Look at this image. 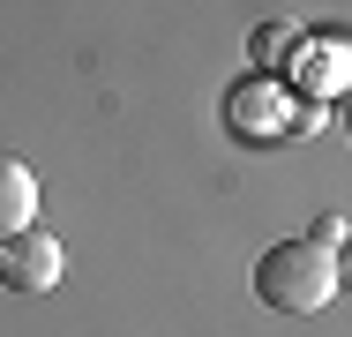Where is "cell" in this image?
I'll return each instance as SVG.
<instances>
[{"label":"cell","instance_id":"4","mask_svg":"<svg viewBox=\"0 0 352 337\" xmlns=\"http://www.w3.org/2000/svg\"><path fill=\"white\" fill-rule=\"evenodd\" d=\"M60 270H68L60 240H53V232H38V225H23V232H8V240H0V285H15V292H53V285H60Z\"/></svg>","mask_w":352,"mask_h":337},{"label":"cell","instance_id":"7","mask_svg":"<svg viewBox=\"0 0 352 337\" xmlns=\"http://www.w3.org/2000/svg\"><path fill=\"white\" fill-rule=\"evenodd\" d=\"M307 240H315V248H330V255H338V248H345V217H338V210H322V217H315V232H307Z\"/></svg>","mask_w":352,"mask_h":337},{"label":"cell","instance_id":"5","mask_svg":"<svg viewBox=\"0 0 352 337\" xmlns=\"http://www.w3.org/2000/svg\"><path fill=\"white\" fill-rule=\"evenodd\" d=\"M30 217H38V173H30L15 150H0V240L23 232Z\"/></svg>","mask_w":352,"mask_h":337},{"label":"cell","instance_id":"3","mask_svg":"<svg viewBox=\"0 0 352 337\" xmlns=\"http://www.w3.org/2000/svg\"><path fill=\"white\" fill-rule=\"evenodd\" d=\"M285 75H292V98L338 105V98H345V75H352V45H345V30H338V23H330V30H300V45H292Z\"/></svg>","mask_w":352,"mask_h":337},{"label":"cell","instance_id":"2","mask_svg":"<svg viewBox=\"0 0 352 337\" xmlns=\"http://www.w3.org/2000/svg\"><path fill=\"white\" fill-rule=\"evenodd\" d=\"M292 113H300V98L285 90L278 75H240L225 90V128L240 135V142H278V135H292Z\"/></svg>","mask_w":352,"mask_h":337},{"label":"cell","instance_id":"6","mask_svg":"<svg viewBox=\"0 0 352 337\" xmlns=\"http://www.w3.org/2000/svg\"><path fill=\"white\" fill-rule=\"evenodd\" d=\"M292 45H300V30H292V23H263V30H255V67H263V75L285 67V61H292Z\"/></svg>","mask_w":352,"mask_h":337},{"label":"cell","instance_id":"1","mask_svg":"<svg viewBox=\"0 0 352 337\" xmlns=\"http://www.w3.org/2000/svg\"><path fill=\"white\" fill-rule=\"evenodd\" d=\"M255 300L278 307V315H322V307L338 300V255L315 248L307 232L263 248V255H255Z\"/></svg>","mask_w":352,"mask_h":337}]
</instances>
